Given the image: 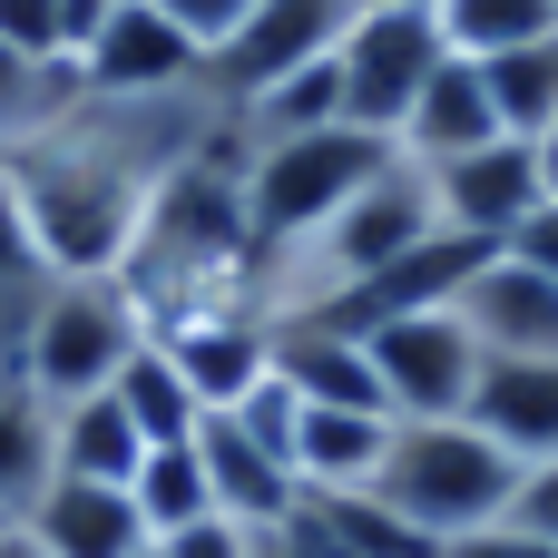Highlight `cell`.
<instances>
[{
  "label": "cell",
  "mask_w": 558,
  "mask_h": 558,
  "mask_svg": "<svg viewBox=\"0 0 558 558\" xmlns=\"http://www.w3.org/2000/svg\"><path fill=\"white\" fill-rule=\"evenodd\" d=\"M402 147L333 118V128H294V137H235V167H245V226H255V255H294L324 216H343V196H363ZM255 265V275H265Z\"/></svg>",
  "instance_id": "6da1fadb"
},
{
  "label": "cell",
  "mask_w": 558,
  "mask_h": 558,
  "mask_svg": "<svg viewBox=\"0 0 558 558\" xmlns=\"http://www.w3.org/2000/svg\"><path fill=\"white\" fill-rule=\"evenodd\" d=\"M373 500H392L432 549H461V539H481V530L510 520L520 461L481 422H392V451L373 471Z\"/></svg>",
  "instance_id": "7a4b0ae2"
},
{
  "label": "cell",
  "mask_w": 558,
  "mask_h": 558,
  "mask_svg": "<svg viewBox=\"0 0 558 558\" xmlns=\"http://www.w3.org/2000/svg\"><path fill=\"white\" fill-rule=\"evenodd\" d=\"M157 324H147V304L118 284V275H59L49 284V304H39V324H29V343H20V383L59 412V402H88V392H108L118 373H128V353L147 343Z\"/></svg>",
  "instance_id": "3957f363"
},
{
  "label": "cell",
  "mask_w": 558,
  "mask_h": 558,
  "mask_svg": "<svg viewBox=\"0 0 558 558\" xmlns=\"http://www.w3.org/2000/svg\"><path fill=\"white\" fill-rule=\"evenodd\" d=\"M441 59H451V39H441L432 0H363L353 29H343V49H333L343 118L373 128V137H402V118H412V98H422V78Z\"/></svg>",
  "instance_id": "277c9868"
},
{
  "label": "cell",
  "mask_w": 558,
  "mask_h": 558,
  "mask_svg": "<svg viewBox=\"0 0 558 558\" xmlns=\"http://www.w3.org/2000/svg\"><path fill=\"white\" fill-rule=\"evenodd\" d=\"M363 353H373V383H383V412L392 422H461L471 392H481V363H490L451 304L363 324Z\"/></svg>",
  "instance_id": "5b68a950"
},
{
  "label": "cell",
  "mask_w": 558,
  "mask_h": 558,
  "mask_svg": "<svg viewBox=\"0 0 558 558\" xmlns=\"http://www.w3.org/2000/svg\"><path fill=\"white\" fill-rule=\"evenodd\" d=\"M353 10H363V0H255V10H245V29L206 59L216 108L235 118V108H245V98H265L275 78H294V69L333 59V49H343V29H353Z\"/></svg>",
  "instance_id": "8992f818"
},
{
  "label": "cell",
  "mask_w": 558,
  "mask_h": 558,
  "mask_svg": "<svg viewBox=\"0 0 558 558\" xmlns=\"http://www.w3.org/2000/svg\"><path fill=\"white\" fill-rule=\"evenodd\" d=\"M78 88L88 98H196L206 88V49L157 0H118L98 20V39L78 49Z\"/></svg>",
  "instance_id": "52a82bcc"
},
{
  "label": "cell",
  "mask_w": 558,
  "mask_h": 558,
  "mask_svg": "<svg viewBox=\"0 0 558 558\" xmlns=\"http://www.w3.org/2000/svg\"><path fill=\"white\" fill-rule=\"evenodd\" d=\"M451 314L471 324V343L490 363H558V284L530 265V255H481L471 284L451 294Z\"/></svg>",
  "instance_id": "ba28073f"
},
{
  "label": "cell",
  "mask_w": 558,
  "mask_h": 558,
  "mask_svg": "<svg viewBox=\"0 0 558 558\" xmlns=\"http://www.w3.org/2000/svg\"><path fill=\"white\" fill-rule=\"evenodd\" d=\"M432 196H441V235H471V245H510V235L549 206L530 137H490V147L432 167Z\"/></svg>",
  "instance_id": "9c48e42d"
},
{
  "label": "cell",
  "mask_w": 558,
  "mask_h": 558,
  "mask_svg": "<svg viewBox=\"0 0 558 558\" xmlns=\"http://www.w3.org/2000/svg\"><path fill=\"white\" fill-rule=\"evenodd\" d=\"M157 343H167V363L186 373V392H196L206 412H235V402L275 373V324H265L255 304H196V314H167Z\"/></svg>",
  "instance_id": "30bf717a"
},
{
  "label": "cell",
  "mask_w": 558,
  "mask_h": 558,
  "mask_svg": "<svg viewBox=\"0 0 558 558\" xmlns=\"http://www.w3.org/2000/svg\"><path fill=\"white\" fill-rule=\"evenodd\" d=\"M196 461H206L216 510H226V520H245V530H284V520L304 510L294 461H284V451H265L235 412H206V422H196Z\"/></svg>",
  "instance_id": "8fae6325"
},
{
  "label": "cell",
  "mask_w": 558,
  "mask_h": 558,
  "mask_svg": "<svg viewBox=\"0 0 558 558\" xmlns=\"http://www.w3.org/2000/svg\"><path fill=\"white\" fill-rule=\"evenodd\" d=\"M29 539L49 558H147V520H137V500L128 490H108V481H49L39 490V510L20 520Z\"/></svg>",
  "instance_id": "7c38bea8"
},
{
  "label": "cell",
  "mask_w": 558,
  "mask_h": 558,
  "mask_svg": "<svg viewBox=\"0 0 558 558\" xmlns=\"http://www.w3.org/2000/svg\"><path fill=\"white\" fill-rule=\"evenodd\" d=\"M500 137V108H490V78H481V59H441L432 78H422V98H412V118H402V157L412 167H451V157H471V147H490Z\"/></svg>",
  "instance_id": "4fadbf2b"
},
{
  "label": "cell",
  "mask_w": 558,
  "mask_h": 558,
  "mask_svg": "<svg viewBox=\"0 0 558 558\" xmlns=\"http://www.w3.org/2000/svg\"><path fill=\"white\" fill-rule=\"evenodd\" d=\"M275 383H294V402L383 412V383H373L363 333H343V324H324V314H284V324H275Z\"/></svg>",
  "instance_id": "5bb4252c"
},
{
  "label": "cell",
  "mask_w": 558,
  "mask_h": 558,
  "mask_svg": "<svg viewBox=\"0 0 558 558\" xmlns=\"http://www.w3.org/2000/svg\"><path fill=\"white\" fill-rule=\"evenodd\" d=\"M461 422H481L520 471L558 461V363H481V392Z\"/></svg>",
  "instance_id": "9a60e30c"
},
{
  "label": "cell",
  "mask_w": 558,
  "mask_h": 558,
  "mask_svg": "<svg viewBox=\"0 0 558 558\" xmlns=\"http://www.w3.org/2000/svg\"><path fill=\"white\" fill-rule=\"evenodd\" d=\"M383 451H392V412L304 402V422H294V481L304 490H373Z\"/></svg>",
  "instance_id": "2e32d148"
},
{
  "label": "cell",
  "mask_w": 558,
  "mask_h": 558,
  "mask_svg": "<svg viewBox=\"0 0 558 558\" xmlns=\"http://www.w3.org/2000/svg\"><path fill=\"white\" fill-rule=\"evenodd\" d=\"M49 481H59V412L10 373L0 383V520H29Z\"/></svg>",
  "instance_id": "e0dca14e"
},
{
  "label": "cell",
  "mask_w": 558,
  "mask_h": 558,
  "mask_svg": "<svg viewBox=\"0 0 558 558\" xmlns=\"http://www.w3.org/2000/svg\"><path fill=\"white\" fill-rule=\"evenodd\" d=\"M49 284H59V265H49V245H39L10 167H0V353H10V373H20V343L39 324V304H49Z\"/></svg>",
  "instance_id": "ac0fdd59"
},
{
  "label": "cell",
  "mask_w": 558,
  "mask_h": 558,
  "mask_svg": "<svg viewBox=\"0 0 558 558\" xmlns=\"http://www.w3.org/2000/svg\"><path fill=\"white\" fill-rule=\"evenodd\" d=\"M137 461H147V441H137V422L118 412V392L59 402V481H108V490H128Z\"/></svg>",
  "instance_id": "d6986e66"
},
{
  "label": "cell",
  "mask_w": 558,
  "mask_h": 558,
  "mask_svg": "<svg viewBox=\"0 0 558 558\" xmlns=\"http://www.w3.org/2000/svg\"><path fill=\"white\" fill-rule=\"evenodd\" d=\"M108 392H118V412L137 422V441H147V451H167V441H196V422H206V402L186 392V373L167 363V343H157V333L128 353V373H118Z\"/></svg>",
  "instance_id": "ffe728a7"
},
{
  "label": "cell",
  "mask_w": 558,
  "mask_h": 558,
  "mask_svg": "<svg viewBox=\"0 0 558 558\" xmlns=\"http://www.w3.org/2000/svg\"><path fill=\"white\" fill-rule=\"evenodd\" d=\"M451 59H500V49H530L558 39V0H432Z\"/></svg>",
  "instance_id": "44dd1931"
},
{
  "label": "cell",
  "mask_w": 558,
  "mask_h": 558,
  "mask_svg": "<svg viewBox=\"0 0 558 558\" xmlns=\"http://www.w3.org/2000/svg\"><path fill=\"white\" fill-rule=\"evenodd\" d=\"M128 500H137L147 539H167V530H186V520H216V490H206V461H196V441H167V451H147V461H137V481H128Z\"/></svg>",
  "instance_id": "7402d4cb"
},
{
  "label": "cell",
  "mask_w": 558,
  "mask_h": 558,
  "mask_svg": "<svg viewBox=\"0 0 558 558\" xmlns=\"http://www.w3.org/2000/svg\"><path fill=\"white\" fill-rule=\"evenodd\" d=\"M490 78V108H500V137H539L558 118V39H530V49H500L481 59Z\"/></svg>",
  "instance_id": "603a6c76"
},
{
  "label": "cell",
  "mask_w": 558,
  "mask_h": 558,
  "mask_svg": "<svg viewBox=\"0 0 558 558\" xmlns=\"http://www.w3.org/2000/svg\"><path fill=\"white\" fill-rule=\"evenodd\" d=\"M98 0H0V49H20V59H69L78 69V49L98 39Z\"/></svg>",
  "instance_id": "cb8c5ba5"
},
{
  "label": "cell",
  "mask_w": 558,
  "mask_h": 558,
  "mask_svg": "<svg viewBox=\"0 0 558 558\" xmlns=\"http://www.w3.org/2000/svg\"><path fill=\"white\" fill-rule=\"evenodd\" d=\"M255 539H265V530H245V520H226V510H216V520L167 530V539H157V558H255Z\"/></svg>",
  "instance_id": "d4e9b609"
},
{
  "label": "cell",
  "mask_w": 558,
  "mask_h": 558,
  "mask_svg": "<svg viewBox=\"0 0 558 558\" xmlns=\"http://www.w3.org/2000/svg\"><path fill=\"white\" fill-rule=\"evenodd\" d=\"M500 530H520V539H539V549H558V461H539V471H520V500H510V520Z\"/></svg>",
  "instance_id": "484cf974"
},
{
  "label": "cell",
  "mask_w": 558,
  "mask_h": 558,
  "mask_svg": "<svg viewBox=\"0 0 558 558\" xmlns=\"http://www.w3.org/2000/svg\"><path fill=\"white\" fill-rule=\"evenodd\" d=\"M157 10H167V20H177V29H186V39L216 59V49L245 29V10H255V0H157Z\"/></svg>",
  "instance_id": "4316f807"
},
{
  "label": "cell",
  "mask_w": 558,
  "mask_h": 558,
  "mask_svg": "<svg viewBox=\"0 0 558 558\" xmlns=\"http://www.w3.org/2000/svg\"><path fill=\"white\" fill-rule=\"evenodd\" d=\"M510 255H530V265H539V275L558 284V206H539V216H530V226L510 235Z\"/></svg>",
  "instance_id": "83f0119b"
},
{
  "label": "cell",
  "mask_w": 558,
  "mask_h": 558,
  "mask_svg": "<svg viewBox=\"0 0 558 558\" xmlns=\"http://www.w3.org/2000/svg\"><path fill=\"white\" fill-rule=\"evenodd\" d=\"M530 157H539V186H549V206H558V118L530 137Z\"/></svg>",
  "instance_id": "f1b7e54d"
},
{
  "label": "cell",
  "mask_w": 558,
  "mask_h": 558,
  "mask_svg": "<svg viewBox=\"0 0 558 558\" xmlns=\"http://www.w3.org/2000/svg\"><path fill=\"white\" fill-rule=\"evenodd\" d=\"M0 558H49V549H39V539H29L20 520H0Z\"/></svg>",
  "instance_id": "f546056e"
},
{
  "label": "cell",
  "mask_w": 558,
  "mask_h": 558,
  "mask_svg": "<svg viewBox=\"0 0 558 558\" xmlns=\"http://www.w3.org/2000/svg\"><path fill=\"white\" fill-rule=\"evenodd\" d=\"M255 558H314V549H304L294 530H265V539H255Z\"/></svg>",
  "instance_id": "4dcf8cb0"
},
{
  "label": "cell",
  "mask_w": 558,
  "mask_h": 558,
  "mask_svg": "<svg viewBox=\"0 0 558 558\" xmlns=\"http://www.w3.org/2000/svg\"><path fill=\"white\" fill-rule=\"evenodd\" d=\"M0 383H10V353H0Z\"/></svg>",
  "instance_id": "1f68e13d"
},
{
  "label": "cell",
  "mask_w": 558,
  "mask_h": 558,
  "mask_svg": "<svg viewBox=\"0 0 558 558\" xmlns=\"http://www.w3.org/2000/svg\"><path fill=\"white\" fill-rule=\"evenodd\" d=\"M98 10H118V0H98Z\"/></svg>",
  "instance_id": "d6a6232c"
},
{
  "label": "cell",
  "mask_w": 558,
  "mask_h": 558,
  "mask_svg": "<svg viewBox=\"0 0 558 558\" xmlns=\"http://www.w3.org/2000/svg\"><path fill=\"white\" fill-rule=\"evenodd\" d=\"M147 558H157V549H147Z\"/></svg>",
  "instance_id": "836d02e7"
}]
</instances>
